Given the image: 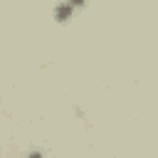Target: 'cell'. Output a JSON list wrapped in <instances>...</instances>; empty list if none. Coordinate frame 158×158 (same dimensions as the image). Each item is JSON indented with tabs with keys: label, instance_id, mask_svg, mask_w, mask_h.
<instances>
[{
	"label": "cell",
	"instance_id": "7a4b0ae2",
	"mask_svg": "<svg viewBox=\"0 0 158 158\" xmlns=\"http://www.w3.org/2000/svg\"><path fill=\"white\" fill-rule=\"evenodd\" d=\"M30 158H42V156H40V153H32V156H30Z\"/></svg>",
	"mask_w": 158,
	"mask_h": 158
},
{
	"label": "cell",
	"instance_id": "6da1fadb",
	"mask_svg": "<svg viewBox=\"0 0 158 158\" xmlns=\"http://www.w3.org/2000/svg\"><path fill=\"white\" fill-rule=\"evenodd\" d=\"M67 15H69V7H67V5H62V7L57 10V17H67Z\"/></svg>",
	"mask_w": 158,
	"mask_h": 158
},
{
	"label": "cell",
	"instance_id": "3957f363",
	"mask_svg": "<svg viewBox=\"0 0 158 158\" xmlns=\"http://www.w3.org/2000/svg\"><path fill=\"white\" fill-rule=\"evenodd\" d=\"M72 2H84V0H72Z\"/></svg>",
	"mask_w": 158,
	"mask_h": 158
}]
</instances>
